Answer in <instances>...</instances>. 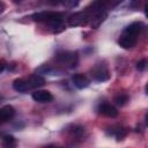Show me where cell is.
I'll return each instance as SVG.
<instances>
[{
    "instance_id": "6da1fadb",
    "label": "cell",
    "mask_w": 148,
    "mask_h": 148,
    "mask_svg": "<svg viewBox=\"0 0 148 148\" xmlns=\"http://www.w3.org/2000/svg\"><path fill=\"white\" fill-rule=\"evenodd\" d=\"M54 60L68 68H73L79 64V56L76 52H71V51H61L58 52L54 57Z\"/></svg>"
},
{
    "instance_id": "7a4b0ae2",
    "label": "cell",
    "mask_w": 148,
    "mask_h": 148,
    "mask_svg": "<svg viewBox=\"0 0 148 148\" xmlns=\"http://www.w3.org/2000/svg\"><path fill=\"white\" fill-rule=\"evenodd\" d=\"M68 25L71 27H79V25H86L89 23V14L87 10L84 12H76L68 16L67 18Z\"/></svg>"
},
{
    "instance_id": "3957f363",
    "label": "cell",
    "mask_w": 148,
    "mask_h": 148,
    "mask_svg": "<svg viewBox=\"0 0 148 148\" xmlns=\"http://www.w3.org/2000/svg\"><path fill=\"white\" fill-rule=\"evenodd\" d=\"M62 14L59 13V12H52V10H43V12H38V13H35L31 17L34 21L36 22H44V23H49L51 22L52 20L54 18H58V17H61Z\"/></svg>"
},
{
    "instance_id": "277c9868",
    "label": "cell",
    "mask_w": 148,
    "mask_h": 148,
    "mask_svg": "<svg viewBox=\"0 0 148 148\" xmlns=\"http://www.w3.org/2000/svg\"><path fill=\"white\" fill-rule=\"evenodd\" d=\"M91 76L94 80L98 81V82H104L108 81L110 79V74H109V69L105 65L98 64L96 65L92 69H91Z\"/></svg>"
},
{
    "instance_id": "5b68a950",
    "label": "cell",
    "mask_w": 148,
    "mask_h": 148,
    "mask_svg": "<svg viewBox=\"0 0 148 148\" xmlns=\"http://www.w3.org/2000/svg\"><path fill=\"white\" fill-rule=\"evenodd\" d=\"M143 28H145V25H143L142 22H133V23H131L130 25H127V27L123 30L121 34L125 35V36H128V37H132V38H136V39H138V37H139L140 34L142 32Z\"/></svg>"
},
{
    "instance_id": "8992f818",
    "label": "cell",
    "mask_w": 148,
    "mask_h": 148,
    "mask_svg": "<svg viewBox=\"0 0 148 148\" xmlns=\"http://www.w3.org/2000/svg\"><path fill=\"white\" fill-rule=\"evenodd\" d=\"M98 112L104 116V117H108V118H114L118 116V110L114 105H112L111 103H108V102H104V103H101L98 105Z\"/></svg>"
},
{
    "instance_id": "52a82bcc",
    "label": "cell",
    "mask_w": 148,
    "mask_h": 148,
    "mask_svg": "<svg viewBox=\"0 0 148 148\" xmlns=\"http://www.w3.org/2000/svg\"><path fill=\"white\" fill-rule=\"evenodd\" d=\"M31 97L35 102L38 103H49L53 99V96L49 90H35Z\"/></svg>"
},
{
    "instance_id": "ba28073f",
    "label": "cell",
    "mask_w": 148,
    "mask_h": 148,
    "mask_svg": "<svg viewBox=\"0 0 148 148\" xmlns=\"http://www.w3.org/2000/svg\"><path fill=\"white\" fill-rule=\"evenodd\" d=\"M72 82L73 84L77 88V89H84L89 86L90 83V80L88 79V76L86 74H82V73H76L72 76Z\"/></svg>"
},
{
    "instance_id": "9c48e42d",
    "label": "cell",
    "mask_w": 148,
    "mask_h": 148,
    "mask_svg": "<svg viewBox=\"0 0 148 148\" xmlns=\"http://www.w3.org/2000/svg\"><path fill=\"white\" fill-rule=\"evenodd\" d=\"M13 88L18 92H28L29 90L32 89L28 79H16L13 82Z\"/></svg>"
},
{
    "instance_id": "30bf717a",
    "label": "cell",
    "mask_w": 148,
    "mask_h": 148,
    "mask_svg": "<svg viewBox=\"0 0 148 148\" xmlns=\"http://www.w3.org/2000/svg\"><path fill=\"white\" fill-rule=\"evenodd\" d=\"M15 114V109L7 104L0 108V121H8L9 119H12Z\"/></svg>"
},
{
    "instance_id": "8fae6325",
    "label": "cell",
    "mask_w": 148,
    "mask_h": 148,
    "mask_svg": "<svg viewBox=\"0 0 148 148\" xmlns=\"http://www.w3.org/2000/svg\"><path fill=\"white\" fill-rule=\"evenodd\" d=\"M109 134L112 135V136H114L117 140H123V139L126 136L127 131H126V128H124L123 126H112V127L110 128Z\"/></svg>"
},
{
    "instance_id": "7c38bea8",
    "label": "cell",
    "mask_w": 148,
    "mask_h": 148,
    "mask_svg": "<svg viewBox=\"0 0 148 148\" xmlns=\"http://www.w3.org/2000/svg\"><path fill=\"white\" fill-rule=\"evenodd\" d=\"M0 145L2 148H16L17 147V140L15 136L8 134V135H5L2 138Z\"/></svg>"
},
{
    "instance_id": "4fadbf2b",
    "label": "cell",
    "mask_w": 148,
    "mask_h": 148,
    "mask_svg": "<svg viewBox=\"0 0 148 148\" xmlns=\"http://www.w3.org/2000/svg\"><path fill=\"white\" fill-rule=\"evenodd\" d=\"M28 80H29L30 86H31L32 89H34V88H39V87H42V86L45 84V80H44V77H43L42 75H38V74H35V75L30 76Z\"/></svg>"
},
{
    "instance_id": "5bb4252c",
    "label": "cell",
    "mask_w": 148,
    "mask_h": 148,
    "mask_svg": "<svg viewBox=\"0 0 148 148\" xmlns=\"http://www.w3.org/2000/svg\"><path fill=\"white\" fill-rule=\"evenodd\" d=\"M126 102H128V95H127V94L120 92V94H118V95L114 97V103H116L117 105L123 106V105L126 104Z\"/></svg>"
},
{
    "instance_id": "9a60e30c",
    "label": "cell",
    "mask_w": 148,
    "mask_h": 148,
    "mask_svg": "<svg viewBox=\"0 0 148 148\" xmlns=\"http://www.w3.org/2000/svg\"><path fill=\"white\" fill-rule=\"evenodd\" d=\"M146 67H147V60L146 59H141L140 61L136 62V69L139 72H143L146 69Z\"/></svg>"
},
{
    "instance_id": "2e32d148",
    "label": "cell",
    "mask_w": 148,
    "mask_h": 148,
    "mask_svg": "<svg viewBox=\"0 0 148 148\" xmlns=\"http://www.w3.org/2000/svg\"><path fill=\"white\" fill-rule=\"evenodd\" d=\"M7 67V64L5 61H0V73H2Z\"/></svg>"
},
{
    "instance_id": "e0dca14e",
    "label": "cell",
    "mask_w": 148,
    "mask_h": 148,
    "mask_svg": "<svg viewBox=\"0 0 148 148\" xmlns=\"http://www.w3.org/2000/svg\"><path fill=\"white\" fill-rule=\"evenodd\" d=\"M5 10V5L2 2H0V13H2Z\"/></svg>"
},
{
    "instance_id": "ac0fdd59",
    "label": "cell",
    "mask_w": 148,
    "mask_h": 148,
    "mask_svg": "<svg viewBox=\"0 0 148 148\" xmlns=\"http://www.w3.org/2000/svg\"><path fill=\"white\" fill-rule=\"evenodd\" d=\"M44 148H62V147H59V146H54V145H51V146H47V147H44Z\"/></svg>"
}]
</instances>
